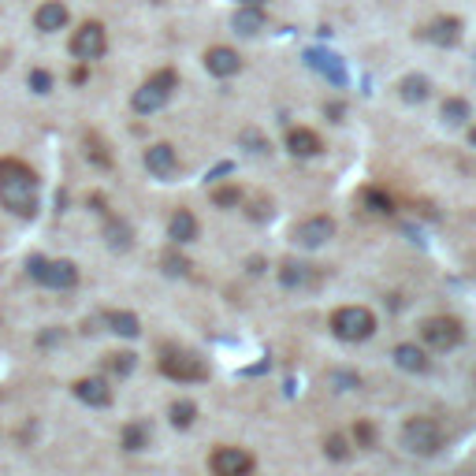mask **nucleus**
I'll list each match as a JSON object with an SVG mask.
<instances>
[{"instance_id": "obj_37", "label": "nucleus", "mask_w": 476, "mask_h": 476, "mask_svg": "<svg viewBox=\"0 0 476 476\" xmlns=\"http://www.w3.org/2000/svg\"><path fill=\"white\" fill-rule=\"evenodd\" d=\"M469 142H472V145H476V127H469Z\"/></svg>"}, {"instance_id": "obj_28", "label": "nucleus", "mask_w": 476, "mask_h": 476, "mask_svg": "<svg viewBox=\"0 0 476 476\" xmlns=\"http://www.w3.org/2000/svg\"><path fill=\"white\" fill-rule=\"evenodd\" d=\"M145 443H149L145 424H127V428H123V450H145Z\"/></svg>"}, {"instance_id": "obj_33", "label": "nucleus", "mask_w": 476, "mask_h": 476, "mask_svg": "<svg viewBox=\"0 0 476 476\" xmlns=\"http://www.w3.org/2000/svg\"><path fill=\"white\" fill-rule=\"evenodd\" d=\"M354 443H358V446H372V443H376V428H372L368 420H358V424H354Z\"/></svg>"}, {"instance_id": "obj_34", "label": "nucleus", "mask_w": 476, "mask_h": 476, "mask_svg": "<svg viewBox=\"0 0 476 476\" xmlns=\"http://www.w3.org/2000/svg\"><path fill=\"white\" fill-rule=\"evenodd\" d=\"M186 268H190L186 257H179V254H164V272H171V275H186Z\"/></svg>"}, {"instance_id": "obj_13", "label": "nucleus", "mask_w": 476, "mask_h": 476, "mask_svg": "<svg viewBox=\"0 0 476 476\" xmlns=\"http://www.w3.org/2000/svg\"><path fill=\"white\" fill-rule=\"evenodd\" d=\"M71 394L79 398V402L101 410V406H112V387L105 384V376H86V380H74L71 384Z\"/></svg>"}, {"instance_id": "obj_23", "label": "nucleus", "mask_w": 476, "mask_h": 476, "mask_svg": "<svg viewBox=\"0 0 476 476\" xmlns=\"http://www.w3.org/2000/svg\"><path fill=\"white\" fill-rule=\"evenodd\" d=\"M168 420H171V428H194V420H197V406L190 402V398H175V402L168 406Z\"/></svg>"}, {"instance_id": "obj_20", "label": "nucleus", "mask_w": 476, "mask_h": 476, "mask_svg": "<svg viewBox=\"0 0 476 476\" xmlns=\"http://www.w3.org/2000/svg\"><path fill=\"white\" fill-rule=\"evenodd\" d=\"M101 320H105V328L116 332L119 339H138V332H142V320L131 309H108Z\"/></svg>"}, {"instance_id": "obj_36", "label": "nucleus", "mask_w": 476, "mask_h": 476, "mask_svg": "<svg viewBox=\"0 0 476 476\" xmlns=\"http://www.w3.org/2000/svg\"><path fill=\"white\" fill-rule=\"evenodd\" d=\"M238 4H257V8H264L268 0H238Z\"/></svg>"}, {"instance_id": "obj_32", "label": "nucleus", "mask_w": 476, "mask_h": 476, "mask_svg": "<svg viewBox=\"0 0 476 476\" xmlns=\"http://www.w3.org/2000/svg\"><path fill=\"white\" fill-rule=\"evenodd\" d=\"M30 90H34V93H48V90H53V74L41 71V67H34V71H30Z\"/></svg>"}, {"instance_id": "obj_27", "label": "nucleus", "mask_w": 476, "mask_h": 476, "mask_svg": "<svg viewBox=\"0 0 476 476\" xmlns=\"http://www.w3.org/2000/svg\"><path fill=\"white\" fill-rule=\"evenodd\" d=\"M105 238H108L112 249H127V246H131V228H127L123 220L108 216V223H105Z\"/></svg>"}, {"instance_id": "obj_8", "label": "nucleus", "mask_w": 476, "mask_h": 476, "mask_svg": "<svg viewBox=\"0 0 476 476\" xmlns=\"http://www.w3.org/2000/svg\"><path fill=\"white\" fill-rule=\"evenodd\" d=\"M67 48H71V56H74V60L93 64V60H101V56H105V48H108V30H105L97 19H86V22H79V27H74Z\"/></svg>"}, {"instance_id": "obj_22", "label": "nucleus", "mask_w": 476, "mask_h": 476, "mask_svg": "<svg viewBox=\"0 0 476 476\" xmlns=\"http://www.w3.org/2000/svg\"><path fill=\"white\" fill-rule=\"evenodd\" d=\"M231 27H235L238 34H246V38L261 34V30H264V8H257V4H238L235 19H231Z\"/></svg>"}, {"instance_id": "obj_6", "label": "nucleus", "mask_w": 476, "mask_h": 476, "mask_svg": "<svg viewBox=\"0 0 476 476\" xmlns=\"http://www.w3.org/2000/svg\"><path fill=\"white\" fill-rule=\"evenodd\" d=\"M27 275H30L34 283L48 287V290H71V287H79V264H74V261L30 257L27 261Z\"/></svg>"}, {"instance_id": "obj_3", "label": "nucleus", "mask_w": 476, "mask_h": 476, "mask_svg": "<svg viewBox=\"0 0 476 476\" xmlns=\"http://www.w3.org/2000/svg\"><path fill=\"white\" fill-rule=\"evenodd\" d=\"M175 86H179V74H175V67H164V71H157V74H149V79L134 90L131 108H134L138 116H153V112H160V108L171 101Z\"/></svg>"}, {"instance_id": "obj_7", "label": "nucleus", "mask_w": 476, "mask_h": 476, "mask_svg": "<svg viewBox=\"0 0 476 476\" xmlns=\"http://www.w3.org/2000/svg\"><path fill=\"white\" fill-rule=\"evenodd\" d=\"M462 342H465V328L454 316H428L420 324V346L432 350V354H446V350H454Z\"/></svg>"}, {"instance_id": "obj_15", "label": "nucleus", "mask_w": 476, "mask_h": 476, "mask_svg": "<svg viewBox=\"0 0 476 476\" xmlns=\"http://www.w3.org/2000/svg\"><path fill=\"white\" fill-rule=\"evenodd\" d=\"M197 235H202V223H197V216L190 209H175L171 220H168V238L175 246H190V242H197Z\"/></svg>"}, {"instance_id": "obj_4", "label": "nucleus", "mask_w": 476, "mask_h": 476, "mask_svg": "<svg viewBox=\"0 0 476 476\" xmlns=\"http://www.w3.org/2000/svg\"><path fill=\"white\" fill-rule=\"evenodd\" d=\"M443 443H446V436H443V424L436 417H410L402 424V446L410 450V454L432 458L443 450Z\"/></svg>"}, {"instance_id": "obj_17", "label": "nucleus", "mask_w": 476, "mask_h": 476, "mask_svg": "<svg viewBox=\"0 0 476 476\" xmlns=\"http://www.w3.org/2000/svg\"><path fill=\"white\" fill-rule=\"evenodd\" d=\"M280 283H283L287 290H306V287L316 283V272H313V264H306V261L287 257V261L280 264Z\"/></svg>"}, {"instance_id": "obj_9", "label": "nucleus", "mask_w": 476, "mask_h": 476, "mask_svg": "<svg viewBox=\"0 0 476 476\" xmlns=\"http://www.w3.org/2000/svg\"><path fill=\"white\" fill-rule=\"evenodd\" d=\"M209 469H212V476H249L257 469V462L242 446H216L209 458Z\"/></svg>"}, {"instance_id": "obj_21", "label": "nucleus", "mask_w": 476, "mask_h": 476, "mask_svg": "<svg viewBox=\"0 0 476 476\" xmlns=\"http://www.w3.org/2000/svg\"><path fill=\"white\" fill-rule=\"evenodd\" d=\"M398 97H402L406 105H420L432 97V79L428 74H406L402 82H398Z\"/></svg>"}, {"instance_id": "obj_12", "label": "nucleus", "mask_w": 476, "mask_h": 476, "mask_svg": "<svg viewBox=\"0 0 476 476\" xmlns=\"http://www.w3.org/2000/svg\"><path fill=\"white\" fill-rule=\"evenodd\" d=\"M145 171L153 175V179H171L175 171H179V153H175V145L168 142H157L145 149Z\"/></svg>"}, {"instance_id": "obj_2", "label": "nucleus", "mask_w": 476, "mask_h": 476, "mask_svg": "<svg viewBox=\"0 0 476 476\" xmlns=\"http://www.w3.org/2000/svg\"><path fill=\"white\" fill-rule=\"evenodd\" d=\"M157 368L168 376V380H175V384H205L209 380L205 358H197L194 350H183V346H160Z\"/></svg>"}, {"instance_id": "obj_18", "label": "nucleus", "mask_w": 476, "mask_h": 476, "mask_svg": "<svg viewBox=\"0 0 476 476\" xmlns=\"http://www.w3.org/2000/svg\"><path fill=\"white\" fill-rule=\"evenodd\" d=\"M394 365L402 368V372H428L432 368V358H428V350L424 346H417V342H402V346H394Z\"/></svg>"}, {"instance_id": "obj_30", "label": "nucleus", "mask_w": 476, "mask_h": 476, "mask_svg": "<svg viewBox=\"0 0 476 476\" xmlns=\"http://www.w3.org/2000/svg\"><path fill=\"white\" fill-rule=\"evenodd\" d=\"M209 197H212L216 209H235V205L242 202V190H238V186H216Z\"/></svg>"}, {"instance_id": "obj_14", "label": "nucleus", "mask_w": 476, "mask_h": 476, "mask_svg": "<svg viewBox=\"0 0 476 476\" xmlns=\"http://www.w3.org/2000/svg\"><path fill=\"white\" fill-rule=\"evenodd\" d=\"M462 19L458 15H436L428 27H424V38H428L432 45H439V48H454L458 41H462Z\"/></svg>"}, {"instance_id": "obj_16", "label": "nucleus", "mask_w": 476, "mask_h": 476, "mask_svg": "<svg viewBox=\"0 0 476 476\" xmlns=\"http://www.w3.org/2000/svg\"><path fill=\"white\" fill-rule=\"evenodd\" d=\"M320 149H324V142H320V134H316L313 127H294V131L287 134V153L298 157V160L320 157Z\"/></svg>"}, {"instance_id": "obj_29", "label": "nucleus", "mask_w": 476, "mask_h": 476, "mask_svg": "<svg viewBox=\"0 0 476 476\" xmlns=\"http://www.w3.org/2000/svg\"><path fill=\"white\" fill-rule=\"evenodd\" d=\"M324 454H328L332 462H346L350 458V439L346 436H328V439H324Z\"/></svg>"}, {"instance_id": "obj_1", "label": "nucleus", "mask_w": 476, "mask_h": 476, "mask_svg": "<svg viewBox=\"0 0 476 476\" xmlns=\"http://www.w3.org/2000/svg\"><path fill=\"white\" fill-rule=\"evenodd\" d=\"M38 197H41L38 171L19 157H0V205L19 220H30L38 212Z\"/></svg>"}, {"instance_id": "obj_5", "label": "nucleus", "mask_w": 476, "mask_h": 476, "mask_svg": "<svg viewBox=\"0 0 476 476\" xmlns=\"http://www.w3.org/2000/svg\"><path fill=\"white\" fill-rule=\"evenodd\" d=\"M332 335L339 342H368L376 335V313L365 306H339L332 313Z\"/></svg>"}, {"instance_id": "obj_25", "label": "nucleus", "mask_w": 476, "mask_h": 476, "mask_svg": "<svg viewBox=\"0 0 476 476\" xmlns=\"http://www.w3.org/2000/svg\"><path fill=\"white\" fill-rule=\"evenodd\" d=\"M101 368L112 372V376H131V372L138 368V358L131 354V350H112V354H105Z\"/></svg>"}, {"instance_id": "obj_11", "label": "nucleus", "mask_w": 476, "mask_h": 476, "mask_svg": "<svg viewBox=\"0 0 476 476\" xmlns=\"http://www.w3.org/2000/svg\"><path fill=\"white\" fill-rule=\"evenodd\" d=\"M205 71L212 74V79H235V74L242 71L238 48H231V45H212V48H205Z\"/></svg>"}, {"instance_id": "obj_26", "label": "nucleus", "mask_w": 476, "mask_h": 476, "mask_svg": "<svg viewBox=\"0 0 476 476\" xmlns=\"http://www.w3.org/2000/svg\"><path fill=\"white\" fill-rule=\"evenodd\" d=\"M361 202L368 205V212H376V216H391L394 212V202L384 194V190H372V186H365L361 190Z\"/></svg>"}, {"instance_id": "obj_35", "label": "nucleus", "mask_w": 476, "mask_h": 476, "mask_svg": "<svg viewBox=\"0 0 476 476\" xmlns=\"http://www.w3.org/2000/svg\"><path fill=\"white\" fill-rule=\"evenodd\" d=\"M242 142H246V145H257V153H264V138H261L257 131H246V134H242Z\"/></svg>"}, {"instance_id": "obj_10", "label": "nucleus", "mask_w": 476, "mask_h": 476, "mask_svg": "<svg viewBox=\"0 0 476 476\" xmlns=\"http://www.w3.org/2000/svg\"><path fill=\"white\" fill-rule=\"evenodd\" d=\"M328 238H335V220H332V216H324V212L306 216V220L294 228V242H298V246H306V249H316V246H324Z\"/></svg>"}, {"instance_id": "obj_24", "label": "nucleus", "mask_w": 476, "mask_h": 476, "mask_svg": "<svg viewBox=\"0 0 476 476\" xmlns=\"http://www.w3.org/2000/svg\"><path fill=\"white\" fill-rule=\"evenodd\" d=\"M439 116H443V123H446V127H465V123H469V116H472V108H469V101H465V97H446Z\"/></svg>"}, {"instance_id": "obj_19", "label": "nucleus", "mask_w": 476, "mask_h": 476, "mask_svg": "<svg viewBox=\"0 0 476 476\" xmlns=\"http://www.w3.org/2000/svg\"><path fill=\"white\" fill-rule=\"evenodd\" d=\"M67 8L60 4V0H45V4L34 12V27L41 30V34H56V30H64L67 27Z\"/></svg>"}, {"instance_id": "obj_31", "label": "nucleus", "mask_w": 476, "mask_h": 476, "mask_svg": "<svg viewBox=\"0 0 476 476\" xmlns=\"http://www.w3.org/2000/svg\"><path fill=\"white\" fill-rule=\"evenodd\" d=\"M86 145H90V160H93L97 168H112V153H108V145L97 142V134H90V138H86Z\"/></svg>"}]
</instances>
